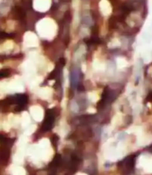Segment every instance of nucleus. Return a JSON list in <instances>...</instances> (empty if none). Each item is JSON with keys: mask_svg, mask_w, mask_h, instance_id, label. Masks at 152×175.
<instances>
[{"mask_svg": "<svg viewBox=\"0 0 152 175\" xmlns=\"http://www.w3.org/2000/svg\"><path fill=\"white\" fill-rule=\"evenodd\" d=\"M10 75V71L9 69H2L0 70V78H7Z\"/></svg>", "mask_w": 152, "mask_h": 175, "instance_id": "nucleus-1", "label": "nucleus"}]
</instances>
